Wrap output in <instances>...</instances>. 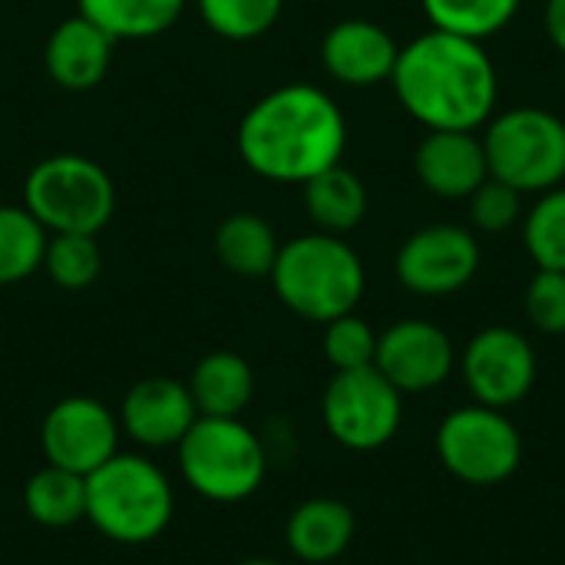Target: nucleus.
<instances>
[{
    "label": "nucleus",
    "instance_id": "1",
    "mask_svg": "<svg viewBox=\"0 0 565 565\" xmlns=\"http://www.w3.org/2000/svg\"><path fill=\"white\" fill-rule=\"evenodd\" d=\"M235 146L258 179L305 185L344 159L348 119L321 86L285 83L245 109Z\"/></svg>",
    "mask_w": 565,
    "mask_h": 565
},
{
    "label": "nucleus",
    "instance_id": "2",
    "mask_svg": "<svg viewBox=\"0 0 565 565\" xmlns=\"http://www.w3.org/2000/svg\"><path fill=\"white\" fill-rule=\"evenodd\" d=\"M391 86L401 109L424 129L480 132L500 99V73L487 46L434 26L401 46Z\"/></svg>",
    "mask_w": 565,
    "mask_h": 565
},
{
    "label": "nucleus",
    "instance_id": "3",
    "mask_svg": "<svg viewBox=\"0 0 565 565\" xmlns=\"http://www.w3.org/2000/svg\"><path fill=\"white\" fill-rule=\"evenodd\" d=\"M268 278L278 301L315 324L358 311L367 288L364 262L348 238L318 228L285 242Z\"/></svg>",
    "mask_w": 565,
    "mask_h": 565
},
{
    "label": "nucleus",
    "instance_id": "4",
    "mask_svg": "<svg viewBox=\"0 0 565 565\" xmlns=\"http://www.w3.org/2000/svg\"><path fill=\"white\" fill-rule=\"evenodd\" d=\"M175 516V490L159 463L142 454H116L86 477V523L119 546L159 540Z\"/></svg>",
    "mask_w": 565,
    "mask_h": 565
},
{
    "label": "nucleus",
    "instance_id": "5",
    "mask_svg": "<svg viewBox=\"0 0 565 565\" xmlns=\"http://www.w3.org/2000/svg\"><path fill=\"white\" fill-rule=\"evenodd\" d=\"M175 454L185 487L218 507L252 500L268 477L265 440L242 417H199Z\"/></svg>",
    "mask_w": 565,
    "mask_h": 565
},
{
    "label": "nucleus",
    "instance_id": "6",
    "mask_svg": "<svg viewBox=\"0 0 565 565\" xmlns=\"http://www.w3.org/2000/svg\"><path fill=\"white\" fill-rule=\"evenodd\" d=\"M23 209L50 235H99L113 222L116 185L96 159L56 152L26 172Z\"/></svg>",
    "mask_w": 565,
    "mask_h": 565
},
{
    "label": "nucleus",
    "instance_id": "7",
    "mask_svg": "<svg viewBox=\"0 0 565 565\" xmlns=\"http://www.w3.org/2000/svg\"><path fill=\"white\" fill-rule=\"evenodd\" d=\"M490 175L520 195H540L565 182V119L543 106L493 113L480 129Z\"/></svg>",
    "mask_w": 565,
    "mask_h": 565
},
{
    "label": "nucleus",
    "instance_id": "8",
    "mask_svg": "<svg viewBox=\"0 0 565 565\" xmlns=\"http://www.w3.org/2000/svg\"><path fill=\"white\" fill-rule=\"evenodd\" d=\"M437 457L460 483L497 487L520 470L523 437L503 411L467 404L440 420Z\"/></svg>",
    "mask_w": 565,
    "mask_h": 565
},
{
    "label": "nucleus",
    "instance_id": "9",
    "mask_svg": "<svg viewBox=\"0 0 565 565\" xmlns=\"http://www.w3.org/2000/svg\"><path fill=\"white\" fill-rule=\"evenodd\" d=\"M321 420L334 444L371 454L387 447L404 420V394L371 364L334 371L321 397Z\"/></svg>",
    "mask_w": 565,
    "mask_h": 565
},
{
    "label": "nucleus",
    "instance_id": "10",
    "mask_svg": "<svg viewBox=\"0 0 565 565\" xmlns=\"http://www.w3.org/2000/svg\"><path fill=\"white\" fill-rule=\"evenodd\" d=\"M483 252L470 228L437 222L411 232L394 258L401 288L417 298H450L463 291L480 271Z\"/></svg>",
    "mask_w": 565,
    "mask_h": 565
},
{
    "label": "nucleus",
    "instance_id": "11",
    "mask_svg": "<svg viewBox=\"0 0 565 565\" xmlns=\"http://www.w3.org/2000/svg\"><path fill=\"white\" fill-rule=\"evenodd\" d=\"M122 427L119 417L96 397H63L56 401L40 424L43 460L79 477L99 470L109 457L119 454Z\"/></svg>",
    "mask_w": 565,
    "mask_h": 565
},
{
    "label": "nucleus",
    "instance_id": "12",
    "mask_svg": "<svg viewBox=\"0 0 565 565\" xmlns=\"http://www.w3.org/2000/svg\"><path fill=\"white\" fill-rule=\"evenodd\" d=\"M463 381L473 404L483 407H516L536 384L540 361L536 348L516 328L497 324L477 331L463 348Z\"/></svg>",
    "mask_w": 565,
    "mask_h": 565
},
{
    "label": "nucleus",
    "instance_id": "13",
    "mask_svg": "<svg viewBox=\"0 0 565 565\" xmlns=\"http://www.w3.org/2000/svg\"><path fill=\"white\" fill-rule=\"evenodd\" d=\"M374 367L401 394H427L447 384V377L454 374L457 348L440 324L424 318H404L377 334Z\"/></svg>",
    "mask_w": 565,
    "mask_h": 565
},
{
    "label": "nucleus",
    "instance_id": "14",
    "mask_svg": "<svg viewBox=\"0 0 565 565\" xmlns=\"http://www.w3.org/2000/svg\"><path fill=\"white\" fill-rule=\"evenodd\" d=\"M122 437L146 450H169L179 447L182 437L199 420L195 401L189 394V384L175 377H142L122 394V404L116 411Z\"/></svg>",
    "mask_w": 565,
    "mask_h": 565
},
{
    "label": "nucleus",
    "instance_id": "15",
    "mask_svg": "<svg viewBox=\"0 0 565 565\" xmlns=\"http://www.w3.org/2000/svg\"><path fill=\"white\" fill-rule=\"evenodd\" d=\"M397 53L401 46L391 36V30L364 17L338 20L321 40L324 73L334 83L351 86V89H371V86L391 83Z\"/></svg>",
    "mask_w": 565,
    "mask_h": 565
},
{
    "label": "nucleus",
    "instance_id": "16",
    "mask_svg": "<svg viewBox=\"0 0 565 565\" xmlns=\"http://www.w3.org/2000/svg\"><path fill=\"white\" fill-rule=\"evenodd\" d=\"M414 172L420 185L444 202L470 199L490 179L480 132L427 129V136L414 149Z\"/></svg>",
    "mask_w": 565,
    "mask_h": 565
},
{
    "label": "nucleus",
    "instance_id": "17",
    "mask_svg": "<svg viewBox=\"0 0 565 565\" xmlns=\"http://www.w3.org/2000/svg\"><path fill=\"white\" fill-rule=\"evenodd\" d=\"M113 50L116 40L103 33L93 20L83 13L66 17L63 23L53 26L43 46V66L46 76L70 93H86L99 86L113 66Z\"/></svg>",
    "mask_w": 565,
    "mask_h": 565
},
{
    "label": "nucleus",
    "instance_id": "18",
    "mask_svg": "<svg viewBox=\"0 0 565 565\" xmlns=\"http://www.w3.org/2000/svg\"><path fill=\"white\" fill-rule=\"evenodd\" d=\"M358 516L344 500L311 497L298 503L285 523V546L305 565H328L341 559L354 543Z\"/></svg>",
    "mask_w": 565,
    "mask_h": 565
},
{
    "label": "nucleus",
    "instance_id": "19",
    "mask_svg": "<svg viewBox=\"0 0 565 565\" xmlns=\"http://www.w3.org/2000/svg\"><path fill=\"white\" fill-rule=\"evenodd\" d=\"M189 394L199 417H242L255 397V371L235 351L205 354L189 374Z\"/></svg>",
    "mask_w": 565,
    "mask_h": 565
},
{
    "label": "nucleus",
    "instance_id": "20",
    "mask_svg": "<svg viewBox=\"0 0 565 565\" xmlns=\"http://www.w3.org/2000/svg\"><path fill=\"white\" fill-rule=\"evenodd\" d=\"M301 189H305V212L318 232L351 235L367 218V209H371L367 185L361 182L358 172H351L341 162L318 172Z\"/></svg>",
    "mask_w": 565,
    "mask_h": 565
},
{
    "label": "nucleus",
    "instance_id": "21",
    "mask_svg": "<svg viewBox=\"0 0 565 565\" xmlns=\"http://www.w3.org/2000/svg\"><path fill=\"white\" fill-rule=\"evenodd\" d=\"M215 258L228 275L238 278H268L281 242L271 228L268 218H262L258 212H232L228 218L218 222L215 238H212Z\"/></svg>",
    "mask_w": 565,
    "mask_h": 565
},
{
    "label": "nucleus",
    "instance_id": "22",
    "mask_svg": "<svg viewBox=\"0 0 565 565\" xmlns=\"http://www.w3.org/2000/svg\"><path fill=\"white\" fill-rule=\"evenodd\" d=\"M185 0H76V13L119 40H152L175 26Z\"/></svg>",
    "mask_w": 565,
    "mask_h": 565
},
{
    "label": "nucleus",
    "instance_id": "23",
    "mask_svg": "<svg viewBox=\"0 0 565 565\" xmlns=\"http://www.w3.org/2000/svg\"><path fill=\"white\" fill-rule=\"evenodd\" d=\"M23 507L36 526L70 530L86 520V477L46 463L26 480Z\"/></svg>",
    "mask_w": 565,
    "mask_h": 565
},
{
    "label": "nucleus",
    "instance_id": "24",
    "mask_svg": "<svg viewBox=\"0 0 565 565\" xmlns=\"http://www.w3.org/2000/svg\"><path fill=\"white\" fill-rule=\"evenodd\" d=\"M420 7L434 30L483 43L516 20L523 0H420Z\"/></svg>",
    "mask_w": 565,
    "mask_h": 565
},
{
    "label": "nucleus",
    "instance_id": "25",
    "mask_svg": "<svg viewBox=\"0 0 565 565\" xmlns=\"http://www.w3.org/2000/svg\"><path fill=\"white\" fill-rule=\"evenodd\" d=\"M46 242L50 232L23 205H0V288L40 271Z\"/></svg>",
    "mask_w": 565,
    "mask_h": 565
},
{
    "label": "nucleus",
    "instance_id": "26",
    "mask_svg": "<svg viewBox=\"0 0 565 565\" xmlns=\"http://www.w3.org/2000/svg\"><path fill=\"white\" fill-rule=\"evenodd\" d=\"M523 245L536 268L565 271V182L540 192L523 212Z\"/></svg>",
    "mask_w": 565,
    "mask_h": 565
},
{
    "label": "nucleus",
    "instance_id": "27",
    "mask_svg": "<svg viewBox=\"0 0 565 565\" xmlns=\"http://www.w3.org/2000/svg\"><path fill=\"white\" fill-rule=\"evenodd\" d=\"M195 10L215 36L248 43L278 23L285 0H195Z\"/></svg>",
    "mask_w": 565,
    "mask_h": 565
},
{
    "label": "nucleus",
    "instance_id": "28",
    "mask_svg": "<svg viewBox=\"0 0 565 565\" xmlns=\"http://www.w3.org/2000/svg\"><path fill=\"white\" fill-rule=\"evenodd\" d=\"M40 271L63 291H86L103 271V248L96 235H50Z\"/></svg>",
    "mask_w": 565,
    "mask_h": 565
},
{
    "label": "nucleus",
    "instance_id": "29",
    "mask_svg": "<svg viewBox=\"0 0 565 565\" xmlns=\"http://www.w3.org/2000/svg\"><path fill=\"white\" fill-rule=\"evenodd\" d=\"M321 348H324V358L334 371L371 367L374 354H377V331L358 311H351V315H341V318L324 324Z\"/></svg>",
    "mask_w": 565,
    "mask_h": 565
},
{
    "label": "nucleus",
    "instance_id": "30",
    "mask_svg": "<svg viewBox=\"0 0 565 565\" xmlns=\"http://www.w3.org/2000/svg\"><path fill=\"white\" fill-rule=\"evenodd\" d=\"M470 222L483 235H503L523 222V195L500 179H487L470 199Z\"/></svg>",
    "mask_w": 565,
    "mask_h": 565
},
{
    "label": "nucleus",
    "instance_id": "31",
    "mask_svg": "<svg viewBox=\"0 0 565 565\" xmlns=\"http://www.w3.org/2000/svg\"><path fill=\"white\" fill-rule=\"evenodd\" d=\"M526 318L550 338L565 334V271L536 268L526 285Z\"/></svg>",
    "mask_w": 565,
    "mask_h": 565
},
{
    "label": "nucleus",
    "instance_id": "32",
    "mask_svg": "<svg viewBox=\"0 0 565 565\" xmlns=\"http://www.w3.org/2000/svg\"><path fill=\"white\" fill-rule=\"evenodd\" d=\"M543 30L553 43L556 53H563L565 60V0H546L543 7Z\"/></svg>",
    "mask_w": 565,
    "mask_h": 565
},
{
    "label": "nucleus",
    "instance_id": "33",
    "mask_svg": "<svg viewBox=\"0 0 565 565\" xmlns=\"http://www.w3.org/2000/svg\"><path fill=\"white\" fill-rule=\"evenodd\" d=\"M235 565H281V563H275V559H242V563H235Z\"/></svg>",
    "mask_w": 565,
    "mask_h": 565
},
{
    "label": "nucleus",
    "instance_id": "34",
    "mask_svg": "<svg viewBox=\"0 0 565 565\" xmlns=\"http://www.w3.org/2000/svg\"><path fill=\"white\" fill-rule=\"evenodd\" d=\"M563 89H565V66H563Z\"/></svg>",
    "mask_w": 565,
    "mask_h": 565
}]
</instances>
